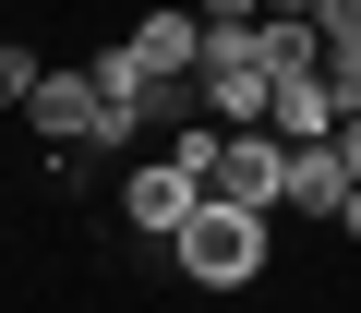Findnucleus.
Returning a JSON list of instances; mask_svg holds the SVG:
<instances>
[{
  "instance_id": "nucleus-6",
  "label": "nucleus",
  "mask_w": 361,
  "mask_h": 313,
  "mask_svg": "<svg viewBox=\"0 0 361 313\" xmlns=\"http://www.w3.org/2000/svg\"><path fill=\"white\" fill-rule=\"evenodd\" d=\"M37 73H49V61H37V49H0V121H13V109H25V97H37Z\"/></svg>"
},
{
  "instance_id": "nucleus-10",
  "label": "nucleus",
  "mask_w": 361,
  "mask_h": 313,
  "mask_svg": "<svg viewBox=\"0 0 361 313\" xmlns=\"http://www.w3.org/2000/svg\"><path fill=\"white\" fill-rule=\"evenodd\" d=\"M337 156H349V181H361V109H349V121H337Z\"/></svg>"
},
{
  "instance_id": "nucleus-7",
  "label": "nucleus",
  "mask_w": 361,
  "mask_h": 313,
  "mask_svg": "<svg viewBox=\"0 0 361 313\" xmlns=\"http://www.w3.org/2000/svg\"><path fill=\"white\" fill-rule=\"evenodd\" d=\"M325 85H337V121H349V109H361V37H349V49H325Z\"/></svg>"
},
{
  "instance_id": "nucleus-11",
  "label": "nucleus",
  "mask_w": 361,
  "mask_h": 313,
  "mask_svg": "<svg viewBox=\"0 0 361 313\" xmlns=\"http://www.w3.org/2000/svg\"><path fill=\"white\" fill-rule=\"evenodd\" d=\"M193 13H253V0H193Z\"/></svg>"
},
{
  "instance_id": "nucleus-1",
  "label": "nucleus",
  "mask_w": 361,
  "mask_h": 313,
  "mask_svg": "<svg viewBox=\"0 0 361 313\" xmlns=\"http://www.w3.org/2000/svg\"><path fill=\"white\" fill-rule=\"evenodd\" d=\"M265 253H277V205H229V193H205L193 217L169 229V265H180V289H253L265 277Z\"/></svg>"
},
{
  "instance_id": "nucleus-9",
  "label": "nucleus",
  "mask_w": 361,
  "mask_h": 313,
  "mask_svg": "<svg viewBox=\"0 0 361 313\" xmlns=\"http://www.w3.org/2000/svg\"><path fill=\"white\" fill-rule=\"evenodd\" d=\"M325 229H337V241H361V181L337 193V217H325Z\"/></svg>"
},
{
  "instance_id": "nucleus-12",
  "label": "nucleus",
  "mask_w": 361,
  "mask_h": 313,
  "mask_svg": "<svg viewBox=\"0 0 361 313\" xmlns=\"http://www.w3.org/2000/svg\"><path fill=\"white\" fill-rule=\"evenodd\" d=\"M253 13H313V0H253Z\"/></svg>"
},
{
  "instance_id": "nucleus-4",
  "label": "nucleus",
  "mask_w": 361,
  "mask_h": 313,
  "mask_svg": "<svg viewBox=\"0 0 361 313\" xmlns=\"http://www.w3.org/2000/svg\"><path fill=\"white\" fill-rule=\"evenodd\" d=\"M337 193H349V156H337V133H301V145H289V181H277V205H301V217H337Z\"/></svg>"
},
{
  "instance_id": "nucleus-5",
  "label": "nucleus",
  "mask_w": 361,
  "mask_h": 313,
  "mask_svg": "<svg viewBox=\"0 0 361 313\" xmlns=\"http://www.w3.org/2000/svg\"><path fill=\"white\" fill-rule=\"evenodd\" d=\"M277 133H289V145H301V133H337V85H325V61L277 73Z\"/></svg>"
},
{
  "instance_id": "nucleus-8",
  "label": "nucleus",
  "mask_w": 361,
  "mask_h": 313,
  "mask_svg": "<svg viewBox=\"0 0 361 313\" xmlns=\"http://www.w3.org/2000/svg\"><path fill=\"white\" fill-rule=\"evenodd\" d=\"M313 25H325V49H349L361 37V0H313Z\"/></svg>"
},
{
  "instance_id": "nucleus-2",
  "label": "nucleus",
  "mask_w": 361,
  "mask_h": 313,
  "mask_svg": "<svg viewBox=\"0 0 361 313\" xmlns=\"http://www.w3.org/2000/svg\"><path fill=\"white\" fill-rule=\"evenodd\" d=\"M193 205H205V169H180V156H169V145H157V156H145V169L121 181V217H133L145 241H169L180 217H193Z\"/></svg>"
},
{
  "instance_id": "nucleus-3",
  "label": "nucleus",
  "mask_w": 361,
  "mask_h": 313,
  "mask_svg": "<svg viewBox=\"0 0 361 313\" xmlns=\"http://www.w3.org/2000/svg\"><path fill=\"white\" fill-rule=\"evenodd\" d=\"M121 49H133V61H145L157 85H180V73H193V49H205V13H193V0H169V13H145V25L121 37Z\"/></svg>"
}]
</instances>
